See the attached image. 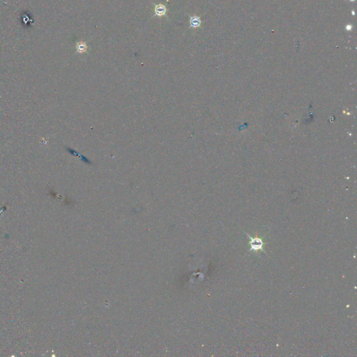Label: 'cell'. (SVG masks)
I'll return each mask as SVG.
<instances>
[{
    "instance_id": "obj_1",
    "label": "cell",
    "mask_w": 357,
    "mask_h": 357,
    "mask_svg": "<svg viewBox=\"0 0 357 357\" xmlns=\"http://www.w3.org/2000/svg\"><path fill=\"white\" fill-rule=\"evenodd\" d=\"M247 235L250 239V250H262V251H264V249H263L264 242L262 241V240L260 238H258V237L253 238L250 237L249 234H247Z\"/></svg>"
},
{
    "instance_id": "obj_2",
    "label": "cell",
    "mask_w": 357,
    "mask_h": 357,
    "mask_svg": "<svg viewBox=\"0 0 357 357\" xmlns=\"http://www.w3.org/2000/svg\"><path fill=\"white\" fill-rule=\"evenodd\" d=\"M167 8L166 6L163 4H156L154 7V13L155 16L159 17H163L165 16L166 13H167Z\"/></svg>"
},
{
    "instance_id": "obj_3",
    "label": "cell",
    "mask_w": 357,
    "mask_h": 357,
    "mask_svg": "<svg viewBox=\"0 0 357 357\" xmlns=\"http://www.w3.org/2000/svg\"><path fill=\"white\" fill-rule=\"evenodd\" d=\"M201 25V19L200 17L197 16H193L190 17V27L198 28Z\"/></svg>"
},
{
    "instance_id": "obj_4",
    "label": "cell",
    "mask_w": 357,
    "mask_h": 357,
    "mask_svg": "<svg viewBox=\"0 0 357 357\" xmlns=\"http://www.w3.org/2000/svg\"><path fill=\"white\" fill-rule=\"evenodd\" d=\"M88 48L86 43L84 41H80L76 45V51L78 53H85Z\"/></svg>"
},
{
    "instance_id": "obj_5",
    "label": "cell",
    "mask_w": 357,
    "mask_h": 357,
    "mask_svg": "<svg viewBox=\"0 0 357 357\" xmlns=\"http://www.w3.org/2000/svg\"><path fill=\"white\" fill-rule=\"evenodd\" d=\"M352 29V25H347V27H346V29L347 30H351Z\"/></svg>"
},
{
    "instance_id": "obj_6",
    "label": "cell",
    "mask_w": 357,
    "mask_h": 357,
    "mask_svg": "<svg viewBox=\"0 0 357 357\" xmlns=\"http://www.w3.org/2000/svg\"><path fill=\"white\" fill-rule=\"evenodd\" d=\"M351 1H352V0H351Z\"/></svg>"
}]
</instances>
